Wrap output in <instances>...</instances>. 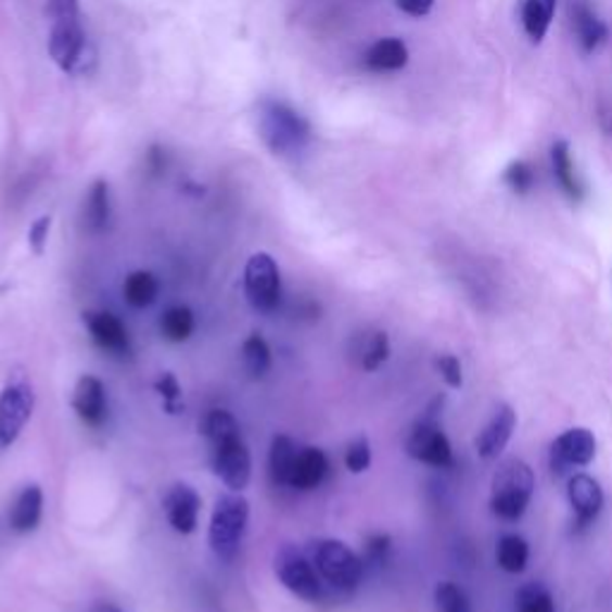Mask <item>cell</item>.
I'll list each match as a JSON object with an SVG mask.
<instances>
[{
	"instance_id": "cell-7",
	"label": "cell",
	"mask_w": 612,
	"mask_h": 612,
	"mask_svg": "<svg viewBox=\"0 0 612 612\" xmlns=\"http://www.w3.org/2000/svg\"><path fill=\"white\" fill-rule=\"evenodd\" d=\"M37 395L27 375L15 373L0 391V450L13 445L34 415Z\"/></svg>"
},
{
	"instance_id": "cell-23",
	"label": "cell",
	"mask_w": 612,
	"mask_h": 612,
	"mask_svg": "<svg viewBox=\"0 0 612 612\" xmlns=\"http://www.w3.org/2000/svg\"><path fill=\"white\" fill-rule=\"evenodd\" d=\"M297 450H299V443L290 438V435H276L273 443H270L268 474L276 486L288 488L290 472H292L294 457H297Z\"/></svg>"
},
{
	"instance_id": "cell-33",
	"label": "cell",
	"mask_w": 612,
	"mask_h": 612,
	"mask_svg": "<svg viewBox=\"0 0 612 612\" xmlns=\"http://www.w3.org/2000/svg\"><path fill=\"white\" fill-rule=\"evenodd\" d=\"M502 180L508 182V187H510L512 192L526 194L534 187V170H532V166H528L526 161H514L512 166L505 170Z\"/></svg>"
},
{
	"instance_id": "cell-28",
	"label": "cell",
	"mask_w": 612,
	"mask_h": 612,
	"mask_svg": "<svg viewBox=\"0 0 612 612\" xmlns=\"http://www.w3.org/2000/svg\"><path fill=\"white\" fill-rule=\"evenodd\" d=\"M498 568L508 574H522L528 564V544L517 534H505L496 550Z\"/></svg>"
},
{
	"instance_id": "cell-18",
	"label": "cell",
	"mask_w": 612,
	"mask_h": 612,
	"mask_svg": "<svg viewBox=\"0 0 612 612\" xmlns=\"http://www.w3.org/2000/svg\"><path fill=\"white\" fill-rule=\"evenodd\" d=\"M43 517V490L39 484H29L20 490L8 514V524L15 534L25 536L37 532Z\"/></svg>"
},
{
	"instance_id": "cell-19",
	"label": "cell",
	"mask_w": 612,
	"mask_h": 612,
	"mask_svg": "<svg viewBox=\"0 0 612 612\" xmlns=\"http://www.w3.org/2000/svg\"><path fill=\"white\" fill-rule=\"evenodd\" d=\"M352 355H355L361 371H379L391 359V337H387L385 331L361 333L352 343Z\"/></svg>"
},
{
	"instance_id": "cell-35",
	"label": "cell",
	"mask_w": 612,
	"mask_h": 612,
	"mask_svg": "<svg viewBox=\"0 0 612 612\" xmlns=\"http://www.w3.org/2000/svg\"><path fill=\"white\" fill-rule=\"evenodd\" d=\"M51 222H53L51 216H41V218H37V220L31 222L27 240H29V250L37 254V256H41L46 252V244H49Z\"/></svg>"
},
{
	"instance_id": "cell-5",
	"label": "cell",
	"mask_w": 612,
	"mask_h": 612,
	"mask_svg": "<svg viewBox=\"0 0 612 612\" xmlns=\"http://www.w3.org/2000/svg\"><path fill=\"white\" fill-rule=\"evenodd\" d=\"M258 129H262L266 146L276 156H294L309 141V125L285 103L266 101L262 105V115H258Z\"/></svg>"
},
{
	"instance_id": "cell-11",
	"label": "cell",
	"mask_w": 612,
	"mask_h": 612,
	"mask_svg": "<svg viewBox=\"0 0 612 612\" xmlns=\"http://www.w3.org/2000/svg\"><path fill=\"white\" fill-rule=\"evenodd\" d=\"M49 53L63 73H77L87 53V34L81 29L79 20L51 22Z\"/></svg>"
},
{
	"instance_id": "cell-36",
	"label": "cell",
	"mask_w": 612,
	"mask_h": 612,
	"mask_svg": "<svg viewBox=\"0 0 612 612\" xmlns=\"http://www.w3.org/2000/svg\"><path fill=\"white\" fill-rule=\"evenodd\" d=\"M156 393L163 397V405H166V409L175 411V403L182 397V387L178 383V379H175L173 373H163L161 379L156 381Z\"/></svg>"
},
{
	"instance_id": "cell-12",
	"label": "cell",
	"mask_w": 612,
	"mask_h": 612,
	"mask_svg": "<svg viewBox=\"0 0 612 612\" xmlns=\"http://www.w3.org/2000/svg\"><path fill=\"white\" fill-rule=\"evenodd\" d=\"M163 512L168 524L182 536H190L199 526L202 514V496L190 484H173L163 498Z\"/></svg>"
},
{
	"instance_id": "cell-27",
	"label": "cell",
	"mask_w": 612,
	"mask_h": 612,
	"mask_svg": "<svg viewBox=\"0 0 612 612\" xmlns=\"http://www.w3.org/2000/svg\"><path fill=\"white\" fill-rule=\"evenodd\" d=\"M556 3L558 0H524L522 8L524 29L534 43H540L546 39L552 13H556Z\"/></svg>"
},
{
	"instance_id": "cell-3",
	"label": "cell",
	"mask_w": 612,
	"mask_h": 612,
	"mask_svg": "<svg viewBox=\"0 0 612 612\" xmlns=\"http://www.w3.org/2000/svg\"><path fill=\"white\" fill-rule=\"evenodd\" d=\"M536 476L522 459H508L493 476L490 512L502 522H520L534 498Z\"/></svg>"
},
{
	"instance_id": "cell-39",
	"label": "cell",
	"mask_w": 612,
	"mask_h": 612,
	"mask_svg": "<svg viewBox=\"0 0 612 612\" xmlns=\"http://www.w3.org/2000/svg\"><path fill=\"white\" fill-rule=\"evenodd\" d=\"M435 0H397V8L409 17H426Z\"/></svg>"
},
{
	"instance_id": "cell-1",
	"label": "cell",
	"mask_w": 612,
	"mask_h": 612,
	"mask_svg": "<svg viewBox=\"0 0 612 612\" xmlns=\"http://www.w3.org/2000/svg\"><path fill=\"white\" fill-rule=\"evenodd\" d=\"M204 438L211 445V467L214 474L230 490L240 493L252 481V452L246 445L240 421L228 409H211L204 415L202 423Z\"/></svg>"
},
{
	"instance_id": "cell-34",
	"label": "cell",
	"mask_w": 612,
	"mask_h": 612,
	"mask_svg": "<svg viewBox=\"0 0 612 612\" xmlns=\"http://www.w3.org/2000/svg\"><path fill=\"white\" fill-rule=\"evenodd\" d=\"M435 369H438L441 379L450 387H462L464 373H462V361L455 355H438L435 357Z\"/></svg>"
},
{
	"instance_id": "cell-8",
	"label": "cell",
	"mask_w": 612,
	"mask_h": 612,
	"mask_svg": "<svg viewBox=\"0 0 612 612\" xmlns=\"http://www.w3.org/2000/svg\"><path fill=\"white\" fill-rule=\"evenodd\" d=\"M244 294L252 309L262 314L278 311L282 299V278L276 258L258 252L244 266Z\"/></svg>"
},
{
	"instance_id": "cell-21",
	"label": "cell",
	"mask_w": 612,
	"mask_h": 612,
	"mask_svg": "<svg viewBox=\"0 0 612 612\" xmlns=\"http://www.w3.org/2000/svg\"><path fill=\"white\" fill-rule=\"evenodd\" d=\"M550 153H552V170H556V180L560 184V190L568 194L572 202H582L584 184L579 180V175H576L570 144L568 141H556Z\"/></svg>"
},
{
	"instance_id": "cell-37",
	"label": "cell",
	"mask_w": 612,
	"mask_h": 612,
	"mask_svg": "<svg viewBox=\"0 0 612 612\" xmlns=\"http://www.w3.org/2000/svg\"><path fill=\"white\" fill-rule=\"evenodd\" d=\"M46 15L51 22L79 20V0H46Z\"/></svg>"
},
{
	"instance_id": "cell-14",
	"label": "cell",
	"mask_w": 612,
	"mask_h": 612,
	"mask_svg": "<svg viewBox=\"0 0 612 612\" xmlns=\"http://www.w3.org/2000/svg\"><path fill=\"white\" fill-rule=\"evenodd\" d=\"M85 326L99 349L113 357H127L132 343H129L127 326L111 311H85Z\"/></svg>"
},
{
	"instance_id": "cell-9",
	"label": "cell",
	"mask_w": 612,
	"mask_h": 612,
	"mask_svg": "<svg viewBox=\"0 0 612 612\" xmlns=\"http://www.w3.org/2000/svg\"><path fill=\"white\" fill-rule=\"evenodd\" d=\"M405 450L417 462L433 467V469H452L455 467V452L450 438H447L443 426L433 417L419 419L411 426Z\"/></svg>"
},
{
	"instance_id": "cell-32",
	"label": "cell",
	"mask_w": 612,
	"mask_h": 612,
	"mask_svg": "<svg viewBox=\"0 0 612 612\" xmlns=\"http://www.w3.org/2000/svg\"><path fill=\"white\" fill-rule=\"evenodd\" d=\"M371 462H373L371 443L364 438V435L345 447V467L352 474H364L371 467Z\"/></svg>"
},
{
	"instance_id": "cell-2",
	"label": "cell",
	"mask_w": 612,
	"mask_h": 612,
	"mask_svg": "<svg viewBox=\"0 0 612 612\" xmlns=\"http://www.w3.org/2000/svg\"><path fill=\"white\" fill-rule=\"evenodd\" d=\"M306 552H309L328 594L347 598L357 591L367 564L347 544L337 538H316Z\"/></svg>"
},
{
	"instance_id": "cell-10",
	"label": "cell",
	"mask_w": 612,
	"mask_h": 612,
	"mask_svg": "<svg viewBox=\"0 0 612 612\" xmlns=\"http://www.w3.org/2000/svg\"><path fill=\"white\" fill-rule=\"evenodd\" d=\"M596 435L584 426L568 429L560 433L550 445V469L556 476L572 472V469H582L594 462L596 457Z\"/></svg>"
},
{
	"instance_id": "cell-15",
	"label": "cell",
	"mask_w": 612,
	"mask_h": 612,
	"mask_svg": "<svg viewBox=\"0 0 612 612\" xmlns=\"http://www.w3.org/2000/svg\"><path fill=\"white\" fill-rule=\"evenodd\" d=\"M568 500L572 505L574 522L579 528L591 526L603 512L605 496L598 481L588 474H572L568 481Z\"/></svg>"
},
{
	"instance_id": "cell-22",
	"label": "cell",
	"mask_w": 612,
	"mask_h": 612,
	"mask_svg": "<svg viewBox=\"0 0 612 612\" xmlns=\"http://www.w3.org/2000/svg\"><path fill=\"white\" fill-rule=\"evenodd\" d=\"M407 61L409 51L405 41L399 39L375 41L367 51V58H364V63H367V67L373 69V73H395V69H403Z\"/></svg>"
},
{
	"instance_id": "cell-20",
	"label": "cell",
	"mask_w": 612,
	"mask_h": 612,
	"mask_svg": "<svg viewBox=\"0 0 612 612\" xmlns=\"http://www.w3.org/2000/svg\"><path fill=\"white\" fill-rule=\"evenodd\" d=\"M111 220V192L109 182L97 180L87 192L85 208H81V226L87 232H103Z\"/></svg>"
},
{
	"instance_id": "cell-38",
	"label": "cell",
	"mask_w": 612,
	"mask_h": 612,
	"mask_svg": "<svg viewBox=\"0 0 612 612\" xmlns=\"http://www.w3.org/2000/svg\"><path fill=\"white\" fill-rule=\"evenodd\" d=\"M387 550H391V538L373 536L369 540V546H367V560H364V564H367V562H383L385 556H387Z\"/></svg>"
},
{
	"instance_id": "cell-26",
	"label": "cell",
	"mask_w": 612,
	"mask_h": 612,
	"mask_svg": "<svg viewBox=\"0 0 612 612\" xmlns=\"http://www.w3.org/2000/svg\"><path fill=\"white\" fill-rule=\"evenodd\" d=\"M158 328H161V335L166 337L168 343H175V345L187 343V340L194 335V328H196L194 311L190 309V306H182V304L170 306V309L163 311Z\"/></svg>"
},
{
	"instance_id": "cell-17",
	"label": "cell",
	"mask_w": 612,
	"mask_h": 612,
	"mask_svg": "<svg viewBox=\"0 0 612 612\" xmlns=\"http://www.w3.org/2000/svg\"><path fill=\"white\" fill-rule=\"evenodd\" d=\"M328 472H331V462H328V457L321 447L299 445L290 472L288 488L299 493L316 490L328 479Z\"/></svg>"
},
{
	"instance_id": "cell-40",
	"label": "cell",
	"mask_w": 612,
	"mask_h": 612,
	"mask_svg": "<svg viewBox=\"0 0 612 612\" xmlns=\"http://www.w3.org/2000/svg\"><path fill=\"white\" fill-rule=\"evenodd\" d=\"M97 612H125L120 608H115V605H101Z\"/></svg>"
},
{
	"instance_id": "cell-13",
	"label": "cell",
	"mask_w": 612,
	"mask_h": 612,
	"mask_svg": "<svg viewBox=\"0 0 612 612\" xmlns=\"http://www.w3.org/2000/svg\"><path fill=\"white\" fill-rule=\"evenodd\" d=\"M73 409L89 429H101L109 421V393L97 375H81L73 393Z\"/></svg>"
},
{
	"instance_id": "cell-16",
	"label": "cell",
	"mask_w": 612,
	"mask_h": 612,
	"mask_svg": "<svg viewBox=\"0 0 612 612\" xmlns=\"http://www.w3.org/2000/svg\"><path fill=\"white\" fill-rule=\"evenodd\" d=\"M514 429H517V411L510 405H500L496 409V415L490 417V421L476 435L474 441L476 455L481 459H486V462L498 459L505 447H508Z\"/></svg>"
},
{
	"instance_id": "cell-6",
	"label": "cell",
	"mask_w": 612,
	"mask_h": 612,
	"mask_svg": "<svg viewBox=\"0 0 612 612\" xmlns=\"http://www.w3.org/2000/svg\"><path fill=\"white\" fill-rule=\"evenodd\" d=\"M276 576L292 596L306 600V603H319L328 594L309 552L294 546H282L276 552Z\"/></svg>"
},
{
	"instance_id": "cell-29",
	"label": "cell",
	"mask_w": 612,
	"mask_h": 612,
	"mask_svg": "<svg viewBox=\"0 0 612 612\" xmlns=\"http://www.w3.org/2000/svg\"><path fill=\"white\" fill-rule=\"evenodd\" d=\"M242 364L244 371L252 375V379H264V375L270 371V364H273V357H270V347L266 343L264 335L252 333L250 337L242 343Z\"/></svg>"
},
{
	"instance_id": "cell-24",
	"label": "cell",
	"mask_w": 612,
	"mask_h": 612,
	"mask_svg": "<svg viewBox=\"0 0 612 612\" xmlns=\"http://www.w3.org/2000/svg\"><path fill=\"white\" fill-rule=\"evenodd\" d=\"M161 282L149 270H135L123 282V297L132 309H149L158 299Z\"/></svg>"
},
{
	"instance_id": "cell-4",
	"label": "cell",
	"mask_w": 612,
	"mask_h": 612,
	"mask_svg": "<svg viewBox=\"0 0 612 612\" xmlns=\"http://www.w3.org/2000/svg\"><path fill=\"white\" fill-rule=\"evenodd\" d=\"M250 524V502L242 493H228L216 500L208 526V546L218 560H234L242 548V540Z\"/></svg>"
},
{
	"instance_id": "cell-25",
	"label": "cell",
	"mask_w": 612,
	"mask_h": 612,
	"mask_svg": "<svg viewBox=\"0 0 612 612\" xmlns=\"http://www.w3.org/2000/svg\"><path fill=\"white\" fill-rule=\"evenodd\" d=\"M572 20H574L576 37H579L582 49L586 53H594L598 46L608 39V27L598 20V15L586 3L572 5Z\"/></svg>"
},
{
	"instance_id": "cell-31",
	"label": "cell",
	"mask_w": 612,
	"mask_h": 612,
	"mask_svg": "<svg viewBox=\"0 0 612 612\" xmlns=\"http://www.w3.org/2000/svg\"><path fill=\"white\" fill-rule=\"evenodd\" d=\"M435 608H438V612H474L464 588L455 582H441L435 586Z\"/></svg>"
},
{
	"instance_id": "cell-30",
	"label": "cell",
	"mask_w": 612,
	"mask_h": 612,
	"mask_svg": "<svg viewBox=\"0 0 612 612\" xmlns=\"http://www.w3.org/2000/svg\"><path fill=\"white\" fill-rule=\"evenodd\" d=\"M514 612H558L556 598L544 584H526L514 596Z\"/></svg>"
}]
</instances>
